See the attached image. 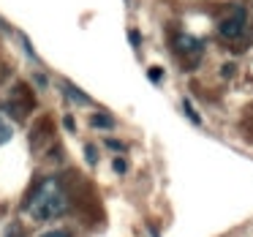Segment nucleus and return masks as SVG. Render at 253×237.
I'll return each instance as SVG.
<instances>
[{"mask_svg":"<svg viewBox=\"0 0 253 237\" xmlns=\"http://www.w3.org/2000/svg\"><path fill=\"white\" fill-rule=\"evenodd\" d=\"M8 137H11V128H8L3 120H0V142H6Z\"/></svg>","mask_w":253,"mask_h":237,"instance_id":"5","label":"nucleus"},{"mask_svg":"<svg viewBox=\"0 0 253 237\" xmlns=\"http://www.w3.org/2000/svg\"><path fill=\"white\" fill-rule=\"evenodd\" d=\"M66 210V193H63V186L49 177L39 186V191L33 193V199L28 202V213L33 215L36 221H52Z\"/></svg>","mask_w":253,"mask_h":237,"instance_id":"1","label":"nucleus"},{"mask_svg":"<svg viewBox=\"0 0 253 237\" xmlns=\"http://www.w3.org/2000/svg\"><path fill=\"white\" fill-rule=\"evenodd\" d=\"M93 123L95 128H112V117H106V115H93Z\"/></svg>","mask_w":253,"mask_h":237,"instance_id":"4","label":"nucleus"},{"mask_svg":"<svg viewBox=\"0 0 253 237\" xmlns=\"http://www.w3.org/2000/svg\"><path fill=\"white\" fill-rule=\"evenodd\" d=\"M41 237H68L66 232H46V235H41Z\"/></svg>","mask_w":253,"mask_h":237,"instance_id":"6","label":"nucleus"},{"mask_svg":"<svg viewBox=\"0 0 253 237\" xmlns=\"http://www.w3.org/2000/svg\"><path fill=\"white\" fill-rule=\"evenodd\" d=\"M245 25H248V14H245V8H242V6H234L229 17L220 19L218 33L223 36V39H240V36L245 33Z\"/></svg>","mask_w":253,"mask_h":237,"instance_id":"2","label":"nucleus"},{"mask_svg":"<svg viewBox=\"0 0 253 237\" xmlns=\"http://www.w3.org/2000/svg\"><path fill=\"white\" fill-rule=\"evenodd\" d=\"M174 47H177L180 55H199V52H202V41L193 39V36H177Z\"/></svg>","mask_w":253,"mask_h":237,"instance_id":"3","label":"nucleus"}]
</instances>
